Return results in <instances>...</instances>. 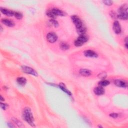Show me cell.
I'll use <instances>...</instances> for the list:
<instances>
[{"label":"cell","instance_id":"3","mask_svg":"<svg viewBox=\"0 0 128 128\" xmlns=\"http://www.w3.org/2000/svg\"><path fill=\"white\" fill-rule=\"evenodd\" d=\"M89 38L85 34L80 35L78 38L75 41L74 44L76 47H81L88 41Z\"/></svg>","mask_w":128,"mask_h":128},{"label":"cell","instance_id":"1","mask_svg":"<svg viewBox=\"0 0 128 128\" xmlns=\"http://www.w3.org/2000/svg\"><path fill=\"white\" fill-rule=\"evenodd\" d=\"M71 19L75 26H76L77 32L80 35L85 34L87 30L86 28L81 20V19L78 16L74 15V16L71 17Z\"/></svg>","mask_w":128,"mask_h":128},{"label":"cell","instance_id":"17","mask_svg":"<svg viewBox=\"0 0 128 128\" xmlns=\"http://www.w3.org/2000/svg\"><path fill=\"white\" fill-rule=\"evenodd\" d=\"M110 84V81H109L108 80H103L101 81L100 82H99V85L101 87H106L108 86L109 84Z\"/></svg>","mask_w":128,"mask_h":128},{"label":"cell","instance_id":"18","mask_svg":"<svg viewBox=\"0 0 128 128\" xmlns=\"http://www.w3.org/2000/svg\"><path fill=\"white\" fill-rule=\"evenodd\" d=\"M60 48L64 51H66L67 50H68L70 48L69 45L65 43H62L61 44H60Z\"/></svg>","mask_w":128,"mask_h":128},{"label":"cell","instance_id":"27","mask_svg":"<svg viewBox=\"0 0 128 128\" xmlns=\"http://www.w3.org/2000/svg\"><path fill=\"white\" fill-rule=\"evenodd\" d=\"M1 101H4V99L3 98V97L2 96L1 97Z\"/></svg>","mask_w":128,"mask_h":128},{"label":"cell","instance_id":"13","mask_svg":"<svg viewBox=\"0 0 128 128\" xmlns=\"http://www.w3.org/2000/svg\"><path fill=\"white\" fill-rule=\"evenodd\" d=\"M79 73H80L82 76H83L85 77H89L92 75V72L88 69H81L80 71H79Z\"/></svg>","mask_w":128,"mask_h":128},{"label":"cell","instance_id":"9","mask_svg":"<svg viewBox=\"0 0 128 128\" xmlns=\"http://www.w3.org/2000/svg\"><path fill=\"white\" fill-rule=\"evenodd\" d=\"M84 54L85 56L89 58H97L98 55L96 53L92 50H87L84 52Z\"/></svg>","mask_w":128,"mask_h":128},{"label":"cell","instance_id":"26","mask_svg":"<svg viewBox=\"0 0 128 128\" xmlns=\"http://www.w3.org/2000/svg\"><path fill=\"white\" fill-rule=\"evenodd\" d=\"M125 46L126 49H128V38L126 37L125 39Z\"/></svg>","mask_w":128,"mask_h":128},{"label":"cell","instance_id":"8","mask_svg":"<svg viewBox=\"0 0 128 128\" xmlns=\"http://www.w3.org/2000/svg\"><path fill=\"white\" fill-rule=\"evenodd\" d=\"M94 92L95 95L97 96H101L102 95L105 93V90L102 87L99 86L95 88L94 90Z\"/></svg>","mask_w":128,"mask_h":128},{"label":"cell","instance_id":"24","mask_svg":"<svg viewBox=\"0 0 128 128\" xmlns=\"http://www.w3.org/2000/svg\"><path fill=\"white\" fill-rule=\"evenodd\" d=\"M110 117H112V118H117L118 117V114H116V113H113V114H110Z\"/></svg>","mask_w":128,"mask_h":128},{"label":"cell","instance_id":"10","mask_svg":"<svg viewBox=\"0 0 128 128\" xmlns=\"http://www.w3.org/2000/svg\"><path fill=\"white\" fill-rule=\"evenodd\" d=\"M1 11L2 14H3L5 15H6V16L8 17L14 16L15 15V12H14V11H12L10 10H8L5 8H1Z\"/></svg>","mask_w":128,"mask_h":128},{"label":"cell","instance_id":"11","mask_svg":"<svg viewBox=\"0 0 128 128\" xmlns=\"http://www.w3.org/2000/svg\"><path fill=\"white\" fill-rule=\"evenodd\" d=\"M2 23L4 24L5 26L9 27H13L15 26L14 22L9 19H2Z\"/></svg>","mask_w":128,"mask_h":128},{"label":"cell","instance_id":"5","mask_svg":"<svg viewBox=\"0 0 128 128\" xmlns=\"http://www.w3.org/2000/svg\"><path fill=\"white\" fill-rule=\"evenodd\" d=\"M47 39L50 43H54L58 40V36L54 32H50L47 35Z\"/></svg>","mask_w":128,"mask_h":128},{"label":"cell","instance_id":"19","mask_svg":"<svg viewBox=\"0 0 128 128\" xmlns=\"http://www.w3.org/2000/svg\"><path fill=\"white\" fill-rule=\"evenodd\" d=\"M14 16L16 19H17L21 20L23 18V15L22 14V13H21L20 12H15Z\"/></svg>","mask_w":128,"mask_h":128},{"label":"cell","instance_id":"20","mask_svg":"<svg viewBox=\"0 0 128 128\" xmlns=\"http://www.w3.org/2000/svg\"><path fill=\"white\" fill-rule=\"evenodd\" d=\"M50 22H51V24L53 26H55V27H57L58 26V25H59V24H58V22H57V21H55V20H53V19L51 20V21H50Z\"/></svg>","mask_w":128,"mask_h":128},{"label":"cell","instance_id":"23","mask_svg":"<svg viewBox=\"0 0 128 128\" xmlns=\"http://www.w3.org/2000/svg\"><path fill=\"white\" fill-rule=\"evenodd\" d=\"M106 76H107V74L105 73V72H103V73H102L100 74V75L99 76V78H103V79H104L106 77Z\"/></svg>","mask_w":128,"mask_h":128},{"label":"cell","instance_id":"15","mask_svg":"<svg viewBox=\"0 0 128 128\" xmlns=\"http://www.w3.org/2000/svg\"><path fill=\"white\" fill-rule=\"evenodd\" d=\"M118 17L120 19H121V20H127L128 19V12L119 13Z\"/></svg>","mask_w":128,"mask_h":128},{"label":"cell","instance_id":"7","mask_svg":"<svg viewBox=\"0 0 128 128\" xmlns=\"http://www.w3.org/2000/svg\"><path fill=\"white\" fill-rule=\"evenodd\" d=\"M114 84L118 87L126 88L127 87V82L123 80H116L114 81Z\"/></svg>","mask_w":128,"mask_h":128},{"label":"cell","instance_id":"6","mask_svg":"<svg viewBox=\"0 0 128 128\" xmlns=\"http://www.w3.org/2000/svg\"><path fill=\"white\" fill-rule=\"evenodd\" d=\"M113 29L114 31L116 34H119L120 33H121V27L118 21H115L114 22L113 26Z\"/></svg>","mask_w":128,"mask_h":128},{"label":"cell","instance_id":"16","mask_svg":"<svg viewBox=\"0 0 128 128\" xmlns=\"http://www.w3.org/2000/svg\"><path fill=\"white\" fill-rule=\"evenodd\" d=\"M59 87L60 89H61L63 91H64V92L66 93V94H67L68 95H69V96H71L72 95L71 93L66 88V87L65 86V85H64L63 84H60L59 85Z\"/></svg>","mask_w":128,"mask_h":128},{"label":"cell","instance_id":"25","mask_svg":"<svg viewBox=\"0 0 128 128\" xmlns=\"http://www.w3.org/2000/svg\"><path fill=\"white\" fill-rule=\"evenodd\" d=\"M1 108L3 109V110H5L7 108V105L5 104H3L2 103H1Z\"/></svg>","mask_w":128,"mask_h":128},{"label":"cell","instance_id":"2","mask_svg":"<svg viewBox=\"0 0 128 128\" xmlns=\"http://www.w3.org/2000/svg\"><path fill=\"white\" fill-rule=\"evenodd\" d=\"M23 118L31 126L33 127L35 126L34 119L31 110L29 108H25L23 112Z\"/></svg>","mask_w":128,"mask_h":128},{"label":"cell","instance_id":"14","mask_svg":"<svg viewBox=\"0 0 128 128\" xmlns=\"http://www.w3.org/2000/svg\"><path fill=\"white\" fill-rule=\"evenodd\" d=\"M17 81L18 83L21 86H24L27 83V80L23 77H19L17 79Z\"/></svg>","mask_w":128,"mask_h":128},{"label":"cell","instance_id":"4","mask_svg":"<svg viewBox=\"0 0 128 128\" xmlns=\"http://www.w3.org/2000/svg\"><path fill=\"white\" fill-rule=\"evenodd\" d=\"M22 69L23 71L25 73L32 75H33V76H34L36 77L38 76V73H37V72L35 70H34L33 69L31 68H30L29 67L23 66L22 67Z\"/></svg>","mask_w":128,"mask_h":128},{"label":"cell","instance_id":"12","mask_svg":"<svg viewBox=\"0 0 128 128\" xmlns=\"http://www.w3.org/2000/svg\"><path fill=\"white\" fill-rule=\"evenodd\" d=\"M51 12L55 16H65V14L62 11L60 10V9H58L57 8H54L52 9Z\"/></svg>","mask_w":128,"mask_h":128},{"label":"cell","instance_id":"22","mask_svg":"<svg viewBox=\"0 0 128 128\" xmlns=\"http://www.w3.org/2000/svg\"><path fill=\"white\" fill-rule=\"evenodd\" d=\"M103 3L105 4V5H106L107 6H111L113 5V2L112 1H103Z\"/></svg>","mask_w":128,"mask_h":128},{"label":"cell","instance_id":"21","mask_svg":"<svg viewBox=\"0 0 128 128\" xmlns=\"http://www.w3.org/2000/svg\"><path fill=\"white\" fill-rule=\"evenodd\" d=\"M47 15L48 16H49V17L52 18V19H54L56 17V16H55V15L52 13V12H51V11H49L48 12H47Z\"/></svg>","mask_w":128,"mask_h":128}]
</instances>
